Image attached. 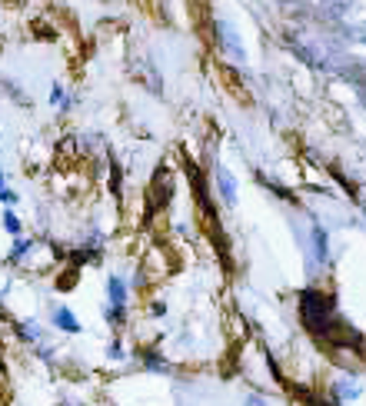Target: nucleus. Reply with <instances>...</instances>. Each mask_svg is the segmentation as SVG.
I'll return each instance as SVG.
<instances>
[{
	"instance_id": "f257e3e1",
	"label": "nucleus",
	"mask_w": 366,
	"mask_h": 406,
	"mask_svg": "<svg viewBox=\"0 0 366 406\" xmlns=\"http://www.w3.org/2000/svg\"><path fill=\"white\" fill-rule=\"evenodd\" d=\"M303 320H307L309 329H316V333L323 329V333H327L329 320H333V303H329L327 296L307 290V293H303Z\"/></svg>"
},
{
	"instance_id": "f03ea898",
	"label": "nucleus",
	"mask_w": 366,
	"mask_h": 406,
	"mask_svg": "<svg viewBox=\"0 0 366 406\" xmlns=\"http://www.w3.org/2000/svg\"><path fill=\"white\" fill-rule=\"evenodd\" d=\"M216 34H220V47L236 60H247V50H243V43H240V34L233 30L227 20H216Z\"/></svg>"
},
{
	"instance_id": "7ed1b4c3",
	"label": "nucleus",
	"mask_w": 366,
	"mask_h": 406,
	"mask_svg": "<svg viewBox=\"0 0 366 406\" xmlns=\"http://www.w3.org/2000/svg\"><path fill=\"white\" fill-rule=\"evenodd\" d=\"M363 393V383L356 380V376H340L336 383H333V396H336V403H349V400H356Z\"/></svg>"
},
{
	"instance_id": "20e7f679",
	"label": "nucleus",
	"mask_w": 366,
	"mask_h": 406,
	"mask_svg": "<svg viewBox=\"0 0 366 406\" xmlns=\"http://www.w3.org/2000/svg\"><path fill=\"white\" fill-rule=\"evenodd\" d=\"M216 183H220V196H223V203H236V180L227 167H216Z\"/></svg>"
},
{
	"instance_id": "39448f33",
	"label": "nucleus",
	"mask_w": 366,
	"mask_h": 406,
	"mask_svg": "<svg viewBox=\"0 0 366 406\" xmlns=\"http://www.w3.org/2000/svg\"><path fill=\"white\" fill-rule=\"evenodd\" d=\"M54 327L63 329V333H80V320L74 316L70 307H57L54 309Z\"/></svg>"
},
{
	"instance_id": "423d86ee",
	"label": "nucleus",
	"mask_w": 366,
	"mask_h": 406,
	"mask_svg": "<svg viewBox=\"0 0 366 406\" xmlns=\"http://www.w3.org/2000/svg\"><path fill=\"white\" fill-rule=\"evenodd\" d=\"M327 256H329V236H327V230L316 223V227H313V260H316V263H327Z\"/></svg>"
},
{
	"instance_id": "0eeeda50",
	"label": "nucleus",
	"mask_w": 366,
	"mask_h": 406,
	"mask_svg": "<svg viewBox=\"0 0 366 406\" xmlns=\"http://www.w3.org/2000/svg\"><path fill=\"white\" fill-rule=\"evenodd\" d=\"M107 300L110 307H127V283L120 276H107Z\"/></svg>"
},
{
	"instance_id": "6e6552de",
	"label": "nucleus",
	"mask_w": 366,
	"mask_h": 406,
	"mask_svg": "<svg viewBox=\"0 0 366 406\" xmlns=\"http://www.w3.org/2000/svg\"><path fill=\"white\" fill-rule=\"evenodd\" d=\"M17 333H20V340H27V343H37L40 340V327L34 323V320H30V323H20Z\"/></svg>"
},
{
	"instance_id": "1a4fd4ad",
	"label": "nucleus",
	"mask_w": 366,
	"mask_h": 406,
	"mask_svg": "<svg viewBox=\"0 0 366 406\" xmlns=\"http://www.w3.org/2000/svg\"><path fill=\"white\" fill-rule=\"evenodd\" d=\"M0 203H3L7 210H10L14 203H17V194H14V190L7 187V176H3V174H0Z\"/></svg>"
},
{
	"instance_id": "9d476101",
	"label": "nucleus",
	"mask_w": 366,
	"mask_h": 406,
	"mask_svg": "<svg viewBox=\"0 0 366 406\" xmlns=\"http://www.w3.org/2000/svg\"><path fill=\"white\" fill-rule=\"evenodd\" d=\"M3 230L10 236H20V216L14 210H3Z\"/></svg>"
},
{
	"instance_id": "9b49d317",
	"label": "nucleus",
	"mask_w": 366,
	"mask_h": 406,
	"mask_svg": "<svg viewBox=\"0 0 366 406\" xmlns=\"http://www.w3.org/2000/svg\"><path fill=\"white\" fill-rule=\"evenodd\" d=\"M143 363H147V369H154V373H167V360L163 356H156V353H143Z\"/></svg>"
},
{
	"instance_id": "f8f14e48",
	"label": "nucleus",
	"mask_w": 366,
	"mask_h": 406,
	"mask_svg": "<svg viewBox=\"0 0 366 406\" xmlns=\"http://www.w3.org/2000/svg\"><path fill=\"white\" fill-rule=\"evenodd\" d=\"M50 103H54V107H60V110H67V107H70V100H67V94H63V87H60V83H54V87H50Z\"/></svg>"
},
{
	"instance_id": "ddd939ff",
	"label": "nucleus",
	"mask_w": 366,
	"mask_h": 406,
	"mask_svg": "<svg viewBox=\"0 0 366 406\" xmlns=\"http://www.w3.org/2000/svg\"><path fill=\"white\" fill-rule=\"evenodd\" d=\"M30 250H34V243H30V240H17V243H14V250H10V260H14V263H20V260H23Z\"/></svg>"
},
{
	"instance_id": "4468645a",
	"label": "nucleus",
	"mask_w": 366,
	"mask_h": 406,
	"mask_svg": "<svg viewBox=\"0 0 366 406\" xmlns=\"http://www.w3.org/2000/svg\"><path fill=\"white\" fill-rule=\"evenodd\" d=\"M123 309H127V307H110V303H107V309H103L107 323H114V327H120V323H123V316H127Z\"/></svg>"
},
{
	"instance_id": "2eb2a0df",
	"label": "nucleus",
	"mask_w": 366,
	"mask_h": 406,
	"mask_svg": "<svg viewBox=\"0 0 366 406\" xmlns=\"http://www.w3.org/2000/svg\"><path fill=\"white\" fill-rule=\"evenodd\" d=\"M107 356H110V360H123L127 353H123V347H120V343H110V347H107Z\"/></svg>"
},
{
	"instance_id": "dca6fc26",
	"label": "nucleus",
	"mask_w": 366,
	"mask_h": 406,
	"mask_svg": "<svg viewBox=\"0 0 366 406\" xmlns=\"http://www.w3.org/2000/svg\"><path fill=\"white\" fill-rule=\"evenodd\" d=\"M243 406H270V403H267L263 396H247V400H243Z\"/></svg>"
}]
</instances>
